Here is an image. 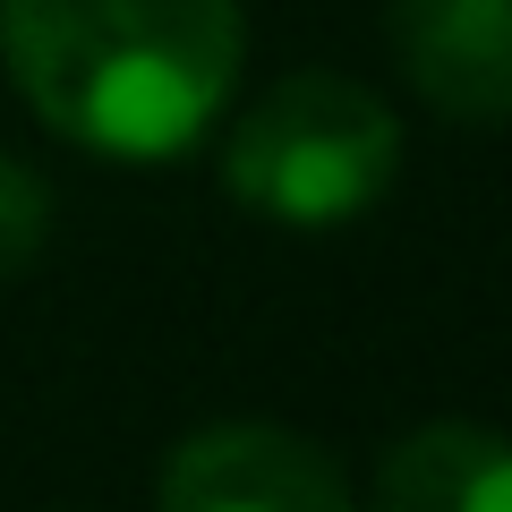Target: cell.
<instances>
[{
  "label": "cell",
  "instance_id": "1",
  "mask_svg": "<svg viewBox=\"0 0 512 512\" xmlns=\"http://www.w3.org/2000/svg\"><path fill=\"white\" fill-rule=\"evenodd\" d=\"M18 94L86 154L197 146L239 77V0H0Z\"/></svg>",
  "mask_w": 512,
  "mask_h": 512
},
{
  "label": "cell",
  "instance_id": "2",
  "mask_svg": "<svg viewBox=\"0 0 512 512\" xmlns=\"http://www.w3.org/2000/svg\"><path fill=\"white\" fill-rule=\"evenodd\" d=\"M402 163V120L359 86V77H282L248 120L231 128V154H222V188L239 205H256L265 222H291V231H325L350 222L393 188Z\"/></svg>",
  "mask_w": 512,
  "mask_h": 512
},
{
  "label": "cell",
  "instance_id": "3",
  "mask_svg": "<svg viewBox=\"0 0 512 512\" xmlns=\"http://www.w3.org/2000/svg\"><path fill=\"white\" fill-rule=\"evenodd\" d=\"M163 504L171 512H342L350 478L325 444L291 436V427L222 419L197 427L163 461Z\"/></svg>",
  "mask_w": 512,
  "mask_h": 512
},
{
  "label": "cell",
  "instance_id": "4",
  "mask_svg": "<svg viewBox=\"0 0 512 512\" xmlns=\"http://www.w3.org/2000/svg\"><path fill=\"white\" fill-rule=\"evenodd\" d=\"M393 52L444 120L495 128L512 111V0H393Z\"/></svg>",
  "mask_w": 512,
  "mask_h": 512
},
{
  "label": "cell",
  "instance_id": "5",
  "mask_svg": "<svg viewBox=\"0 0 512 512\" xmlns=\"http://www.w3.org/2000/svg\"><path fill=\"white\" fill-rule=\"evenodd\" d=\"M376 495L393 512H512L504 436L495 427H470V419H436V427L393 444Z\"/></svg>",
  "mask_w": 512,
  "mask_h": 512
},
{
  "label": "cell",
  "instance_id": "6",
  "mask_svg": "<svg viewBox=\"0 0 512 512\" xmlns=\"http://www.w3.org/2000/svg\"><path fill=\"white\" fill-rule=\"evenodd\" d=\"M43 231H52V197H43V180L18 163V154H0V282L18 274V265H35Z\"/></svg>",
  "mask_w": 512,
  "mask_h": 512
}]
</instances>
